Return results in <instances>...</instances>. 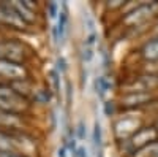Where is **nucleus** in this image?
I'll use <instances>...</instances> for the list:
<instances>
[{
	"instance_id": "1",
	"label": "nucleus",
	"mask_w": 158,
	"mask_h": 157,
	"mask_svg": "<svg viewBox=\"0 0 158 157\" xmlns=\"http://www.w3.org/2000/svg\"><path fill=\"white\" fill-rule=\"evenodd\" d=\"M156 138H158V129L146 127V129H141V130H138V132H135L133 137L130 138L128 145L133 149H141L144 146L150 145V143H153Z\"/></svg>"
},
{
	"instance_id": "2",
	"label": "nucleus",
	"mask_w": 158,
	"mask_h": 157,
	"mask_svg": "<svg viewBox=\"0 0 158 157\" xmlns=\"http://www.w3.org/2000/svg\"><path fill=\"white\" fill-rule=\"evenodd\" d=\"M158 8V3H142L136 7L131 13H128L125 18V24H139L142 21H146L150 15H153L155 10Z\"/></svg>"
},
{
	"instance_id": "3",
	"label": "nucleus",
	"mask_w": 158,
	"mask_h": 157,
	"mask_svg": "<svg viewBox=\"0 0 158 157\" xmlns=\"http://www.w3.org/2000/svg\"><path fill=\"white\" fill-rule=\"evenodd\" d=\"M0 75L5 78H11V80H22L25 70L18 63H13L11 60H3L0 59Z\"/></svg>"
},
{
	"instance_id": "4",
	"label": "nucleus",
	"mask_w": 158,
	"mask_h": 157,
	"mask_svg": "<svg viewBox=\"0 0 158 157\" xmlns=\"http://www.w3.org/2000/svg\"><path fill=\"white\" fill-rule=\"evenodd\" d=\"M60 18H59V25H57V30H59V40L63 41L65 40V35H67V25H68V5L67 3H62L60 8Z\"/></svg>"
},
{
	"instance_id": "5",
	"label": "nucleus",
	"mask_w": 158,
	"mask_h": 157,
	"mask_svg": "<svg viewBox=\"0 0 158 157\" xmlns=\"http://www.w3.org/2000/svg\"><path fill=\"white\" fill-rule=\"evenodd\" d=\"M22 49L18 43H0V59L6 60L11 54H19Z\"/></svg>"
},
{
	"instance_id": "6",
	"label": "nucleus",
	"mask_w": 158,
	"mask_h": 157,
	"mask_svg": "<svg viewBox=\"0 0 158 157\" xmlns=\"http://www.w3.org/2000/svg\"><path fill=\"white\" fill-rule=\"evenodd\" d=\"M142 56L149 60H158V38L149 41L142 49Z\"/></svg>"
},
{
	"instance_id": "7",
	"label": "nucleus",
	"mask_w": 158,
	"mask_h": 157,
	"mask_svg": "<svg viewBox=\"0 0 158 157\" xmlns=\"http://www.w3.org/2000/svg\"><path fill=\"white\" fill-rule=\"evenodd\" d=\"M94 145L97 148V155H103V133H101V125L95 122L94 127Z\"/></svg>"
},
{
	"instance_id": "8",
	"label": "nucleus",
	"mask_w": 158,
	"mask_h": 157,
	"mask_svg": "<svg viewBox=\"0 0 158 157\" xmlns=\"http://www.w3.org/2000/svg\"><path fill=\"white\" fill-rule=\"evenodd\" d=\"M108 87H109L108 80L104 76H100L97 80V94H98L100 98H104V95H106V92H108Z\"/></svg>"
},
{
	"instance_id": "9",
	"label": "nucleus",
	"mask_w": 158,
	"mask_h": 157,
	"mask_svg": "<svg viewBox=\"0 0 158 157\" xmlns=\"http://www.w3.org/2000/svg\"><path fill=\"white\" fill-rule=\"evenodd\" d=\"M59 73L57 72H52V81H54V87H56V92H59L60 90V83H59Z\"/></svg>"
},
{
	"instance_id": "10",
	"label": "nucleus",
	"mask_w": 158,
	"mask_h": 157,
	"mask_svg": "<svg viewBox=\"0 0 158 157\" xmlns=\"http://www.w3.org/2000/svg\"><path fill=\"white\" fill-rule=\"evenodd\" d=\"M57 3H49V13H51V18L54 19L56 18V15H57Z\"/></svg>"
},
{
	"instance_id": "11",
	"label": "nucleus",
	"mask_w": 158,
	"mask_h": 157,
	"mask_svg": "<svg viewBox=\"0 0 158 157\" xmlns=\"http://www.w3.org/2000/svg\"><path fill=\"white\" fill-rule=\"evenodd\" d=\"M0 157H19L15 152H5V151H0Z\"/></svg>"
},
{
	"instance_id": "12",
	"label": "nucleus",
	"mask_w": 158,
	"mask_h": 157,
	"mask_svg": "<svg viewBox=\"0 0 158 157\" xmlns=\"http://www.w3.org/2000/svg\"><path fill=\"white\" fill-rule=\"evenodd\" d=\"M79 138H84V124H79Z\"/></svg>"
},
{
	"instance_id": "13",
	"label": "nucleus",
	"mask_w": 158,
	"mask_h": 157,
	"mask_svg": "<svg viewBox=\"0 0 158 157\" xmlns=\"http://www.w3.org/2000/svg\"><path fill=\"white\" fill-rule=\"evenodd\" d=\"M109 103H111V102L106 103V114H108V116H111V113H112V105H109Z\"/></svg>"
},
{
	"instance_id": "14",
	"label": "nucleus",
	"mask_w": 158,
	"mask_h": 157,
	"mask_svg": "<svg viewBox=\"0 0 158 157\" xmlns=\"http://www.w3.org/2000/svg\"><path fill=\"white\" fill-rule=\"evenodd\" d=\"M153 154H155V157H158V146H156V149H155V152H153Z\"/></svg>"
}]
</instances>
